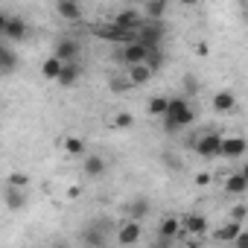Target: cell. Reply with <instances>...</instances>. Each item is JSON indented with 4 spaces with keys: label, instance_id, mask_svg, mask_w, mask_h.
Instances as JSON below:
<instances>
[{
    "label": "cell",
    "instance_id": "1",
    "mask_svg": "<svg viewBox=\"0 0 248 248\" xmlns=\"http://www.w3.org/2000/svg\"><path fill=\"white\" fill-rule=\"evenodd\" d=\"M161 120H164V129L167 132H178V129H187L190 123L196 120V111H193V105H190L187 96H170L167 114Z\"/></svg>",
    "mask_w": 248,
    "mask_h": 248
},
{
    "label": "cell",
    "instance_id": "2",
    "mask_svg": "<svg viewBox=\"0 0 248 248\" xmlns=\"http://www.w3.org/2000/svg\"><path fill=\"white\" fill-rule=\"evenodd\" d=\"M108 231H111V222H91V225H85L82 228V233H79V239H82V245L85 248H105L108 245Z\"/></svg>",
    "mask_w": 248,
    "mask_h": 248
},
{
    "label": "cell",
    "instance_id": "3",
    "mask_svg": "<svg viewBox=\"0 0 248 248\" xmlns=\"http://www.w3.org/2000/svg\"><path fill=\"white\" fill-rule=\"evenodd\" d=\"M248 149V140L242 135H222V143H219V155L216 158H225V161H239Z\"/></svg>",
    "mask_w": 248,
    "mask_h": 248
},
{
    "label": "cell",
    "instance_id": "4",
    "mask_svg": "<svg viewBox=\"0 0 248 248\" xmlns=\"http://www.w3.org/2000/svg\"><path fill=\"white\" fill-rule=\"evenodd\" d=\"M93 35L96 38H102V41H114V44H132V41H138V32H129V30H120V27H114V24H102V27H93Z\"/></svg>",
    "mask_w": 248,
    "mask_h": 248
},
{
    "label": "cell",
    "instance_id": "5",
    "mask_svg": "<svg viewBox=\"0 0 248 248\" xmlns=\"http://www.w3.org/2000/svg\"><path fill=\"white\" fill-rule=\"evenodd\" d=\"M27 35H30V24L21 15H9V21L3 27V38H9L12 44H21V41H27Z\"/></svg>",
    "mask_w": 248,
    "mask_h": 248
},
{
    "label": "cell",
    "instance_id": "6",
    "mask_svg": "<svg viewBox=\"0 0 248 248\" xmlns=\"http://www.w3.org/2000/svg\"><path fill=\"white\" fill-rule=\"evenodd\" d=\"M219 143H222V135L219 132H204L196 138V152L202 158H216L219 155Z\"/></svg>",
    "mask_w": 248,
    "mask_h": 248
},
{
    "label": "cell",
    "instance_id": "7",
    "mask_svg": "<svg viewBox=\"0 0 248 248\" xmlns=\"http://www.w3.org/2000/svg\"><path fill=\"white\" fill-rule=\"evenodd\" d=\"M114 27H120V30H129V32H138L140 30V24H143V15H140V9H123V12H117V18L111 21Z\"/></svg>",
    "mask_w": 248,
    "mask_h": 248
},
{
    "label": "cell",
    "instance_id": "8",
    "mask_svg": "<svg viewBox=\"0 0 248 248\" xmlns=\"http://www.w3.org/2000/svg\"><path fill=\"white\" fill-rule=\"evenodd\" d=\"M146 56H149V50H146L143 44H138V41H132V44H126V47L120 50V59L126 62V67H138V64H143Z\"/></svg>",
    "mask_w": 248,
    "mask_h": 248
},
{
    "label": "cell",
    "instance_id": "9",
    "mask_svg": "<svg viewBox=\"0 0 248 248\" xmlns=\"http://www.w3.org/2000/svg\"><path fill=\"white\" fill-rule=\"evenodd\" d=\"M79 41H73V38H62L59 44H56V50H53V56L62 62V64H67V62H79Z\"/></svg>",
    "mask_w": 248,
    "mask_h": 248
},
{
    "label": "cell",
    "instance_id": "10",
    "mask_svg": "<svg viewBox=\"0 0 248 248\" xmlns=\"http://www.w3.org/2000/svg\"><path fill=\"white\" fill-rule=\"evenodd\" d=\"M140 233H143V228H140V222H123L120 228H117V242L120 245H135L138 239H140Z\"/></svg>",
    "mask_w": 248,
    "mask_h": 248
},
{
    "label": "cell",
    "instance_id": "11",
    "mask_svg": "<svg viewBox=\"0 0 248 248\" xmlns=\"http://www.w3.org/2000/svg\"><path fill=\"white\" fill-rule=\"evenodd\" d=\"M3 202H6V207H9V210L21 213V210L30 204V196H27V190H24V187H6Z\"/></svg>",
    "mask_w": 248,
    "mask_h": 248
},
{
    "label": "cell",
    "instance_id": "12",
    "mask_svg": "<svg viewBox=\"0 0 248 248\" xmlns=\"http://www.w3.org/2000/svg\"><path fill=\"white\" fill-rule=\"evenodd\" d=\"M82 73H85V70H82L79 62H67V64H62V73H59L56 82H59L62 88H73V85L82 79Z\"/></svg>",
    "mask_w": 248,
    "mask_h": 248
},
{
    "label": "cell",
    "instance_id": "13",
    "mask_svg": "<svg viewBox=\"0 0 248 248\" xmlns=\"http://www.w3.org/2000/svg\"><path fill=\"white\" fill-rule=\"evenodd\" d=\"M210 228H207V219L204 216H199V213H190V216H184V222H181V233H193V236H204Z\"/></svg>",
    "mask_w": 248,
    "mask_h": 248
},
{
    "label": "cell",
    "instance_id": "14",
    "mask_svg": "<svg viewBox=\"0 0 248 248\" xmlns=\"http://www.w3.org/2000/svg\"><path fill=\"white\" fill-rule=\"evenodd\" d=\"M82 170H85V175H88V178H99V175H105V172H108V161H105L102 155H85Z\"/></svg>",
    "mask_w": 248,
    "mask_h": 248
},
{
    "label": "cell",
    "instance_id": "15",
    "mask_svg": "<svg viewBox=\"0 0 248 248\" xmlns=\"http://www.w3.org/2000/svg\"><path fill=\"white\" fill-rule=\"evenodd\" d=\"M56 15L64 18V21H82L85 9L79 3H73V0H59V3H56Z\"/></svg>",
    "mask_w": 248,
    "mask_h": 248
},
{
    "label": "cell",
    "instance_id": "16",
    "mask_svg": "<svg viewBox=\"0 0 248 248\" xmlns=\"http://www.w3.org/2000/svg\"><path fill=\"white\" fill-rule=\"evenodd\" d=\"M236 108V93L233 91H219V93H213V111L216 114H228V111H233Z\"/></svg>",
    "mask_w": 248,
    "mask_h": 248
},
{
    "label": "cell",
    "instance_id": "17",
    "mask_svg": "<svg viewBox=\"0 0 248 248\" xmlns=\"http://www.w3.org/2000/svg\"><path fill=\"white\" fill-rule=\"evenodd\" d=\"M245 190H248V175L245 172H233V175L225 178V193L228 196H242Z\"/></svg>",
    "mask_w": 248,
    "mask_h": 248
},
{
    "label": "cell",
    "instance_id": "18",
    "mask_svg": "<svg viewBox=\"0 0 248 248\" xmlns=\"http://www.w3.org/2000/svg\"><path fill=\"white\" fill-rule=\"evenodd\" d=\"M149 207H152V204H149V199H132V202L126 204V213H129V219H132V222H140V219L149 213Z\"/></svg>",
    "mask_w": 248,
    "mask_h": 248
},
{
    "label": "cell",
    "instance_id": "19",
    "mask_svg": "<svg viewBox=\"0 0 248 248\" xmlns=\"http://www.w3.org/2000/svg\"><path fill=\"white\" fill-rule=\"evenodd\" d=\"M239 231H242V225H236V222H225V225H219V228L213 231V239H216V242H233Z\"/></svg>",
    "mask_w": 248,
    "mask_h": 248
},
{
    "label": "cell",
    "instance_id": "20",
    "mask_svg": "<svg viewBox=\"0 0 248 248\" xmlns=\"http://www.w3.org/2000/svg\"><path fill=\"white\" fill-rule=\"evenodd\" d=\"M18 67V53L6 44H0V73H12Z\"/></svg>",
    "mask_w": 248,
    "mask_h": 248
},
{
    "label": "cell",
    "instance_id": "21",
    "mask_svg": "<svg viewBox=\"0 0 248 248\" xmlns=\"http://www.w3.org/2000/svg\"><path fill=\"white\" fill-rule=\"evenodd\" d=\"M62 146H64V152H67V155H85V152H88V143H85V138H76V135H67V138H62Z\"/></svg>",
    "mask_w": 248,
    "mask_h": 248
},
{
    "label": "cell",
    "instance_id": "22",
    "mask_svg": "<svg viewBox=\"0 0 248 248\" xmlns=\"http://www.w3.org/2000/svg\"><path fill=\"white\" fill-rule=\"evenodd\" d=\"M178 233H181V222H178L175 216L164 219L161 228H158V236H161V239H172V236H178Z\"/></svg>",
    "mask_w": 248,
    "mask_h": 248
},
{
    "label": "cell",
    "instance_id": "23",
    "mask_svg": "<svg viewBox=\"0 0 248 248\" xmlns=\"http://www.w3.org/2000/svg\"><path fill=\"white\" fill-rule=\"evenodd\" d=\"M164 12H167V3H164V0H158V3H146V6H143V15H146V21H152V24L164 21Z\"/></svg>",
    "mask_w": 248,
    "mask_h": 248
},
{
    "label": "cell",
    "instance_id": "24",
    "mask_svg": "<svg viewBox=\"0 0 248 248\" xmlns=\"http://www.w3.org/2000/svg\"><path fill=\"white\" fill-rule=\"evenodd\" d=\"M59 73H62V62H59L56 56H50V59H47V62L41 64V76H44V79H53V82H56V79H59Z\"/></svg>",
    "mask_w": 248,
    "mask_h": 248
},
{
    "label": "cell",
    "instance_id": "25",
    "mask_svg": "<svg viewBox=\"0 0 248 248\" xmlns=\"http://www.w3.org/2000/svg\"><path fill=\"white\" fill-rule=\"evenodd\" d=\"M152 79V73L146 70V64H138V67H129V85H146Z\"/></svg>",
    "mask_w": 248,
    "mask_h": 248
},
{
    "label": "cell",
    "instance_id": "26",
    "mask_svg": "<svg viewBox=\"0 0 248 248\" xmlns=\"http://www.w3.org/2000/svg\"><path fill=\"white\" fill-rule=\"evenodd\" d=\"M167 102H170V96H152L146 108H149L152 117H164V114H167Z\"/></svg>",
    "mask_w": 248,
    "mask_h": 248
},
{
    "label": "cell",
    "instance_id": "27",
    "mask_svg": "<svg viewBox=\"0 0 248 248\" xmlns=\"http://www.w3.org/2000/svg\"><path fill=\"white\" fill-rule=\"evenodd\" d=\"M114 126H117V129H132V126H135V117H132L129 111H120V114L114 117Z\"/></svg>",
    "mask_w": 248,
    "mask_h": 248
},
{
    "label": "cell",
    "instance_id": "28",
    "mask_svg": "<svg viewBox=\"0 0 248 248\" xmlns=\"http://www.w3.org/2000/svg\"><path fill=\"white\" fill-rule=\"evenodd\" d=\"M245 216H248V207H245L242 202L231 207V222H236V225H242V222H245Z\"/></svg>",
    "mask_w": 248,
    "mask_h": 248
},
{
    "label": "cell",
    "instance_id": "29",
    "mask_svg": "<svg viewBox=\"0 0 248 248\" xmlns=\"http://www.w3.org/2000/svg\"><path fill=\"white\" fill-rule=\"evenodd\" d=\"M27 184H30V175H24V172H15L6 181V187H24V190H27Z\"/></svg>",
    "mask_w": 248,
    "mask_h": 248
},
{
    "label": "cell",
    "instance_id": "30",
    "mask_svg": "<svg viewBox=\"0 0 248 248\" xmlns=\"http://www.w3.org/2000/svg\"><path fill=\"white\" fill-rule=\"evenodd\" d=\"M233 242H236V248H248V233H245V228L236 233V239H233Z\"/></svg>",
    "mask_w": 248,
    "mask_h": 248
},
{
    "label": "cell",
    "instance_id": "31",
    "mask_svg": "<svg viewBox=\"0 0 248 248\" xmlns=\"http://www.w3.org/2000/svg\"><path fill=\"white\" fill-rule=\"evenodd\" d=\"M184 88H187V91L193 93V91H199V82H196L193 76H187V79H184Z\"/></svg>",
    "mask_w": 248,
    "mask_h": 248
},
{
    "label": "cell",
    "instance_id": "32",
    "mask_svg": "<svg viewBox=\"0 0 248 248\" xmlns=\"http://www.w3.org/2000/svg\"><path fill=\"white\" fill-rule=\"evenodd\" d=\"M6 21H9V15H6V12H0V35H3V27H6Z\"/></svg>",
    "mask_w": 248,
    "mask_h": 248
},
{
    "label": "cell",
    "instance_id": "33",
    "mask_svg": "<svg viewBox=\"0 0 248 248\" xmlns=\"http://www.w3.org/2000/svg\"><path fill=\"white\" fill-rule=\"evenodd\" d=\"M53 248H70V245H64V242H56V245H53Z\"/></svg>",
    "mask_w": 248,
    "mask_h": 248
}]
</instances>
